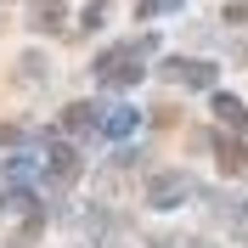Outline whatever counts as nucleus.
Masks as SVG:
<instances>
[{"instance_id":"nucleus-1","label":"nucleus","mask_w":248,"mask_h":248,"mask_svg":"<svg viewBox=\"0 0 248 248\" xmlns=\"http://www.w3.org/2000/svg\"><path fill=\"white\" fill-rule=\"evenodd\" d=\"M153 51V40H141V46H119L108 51V57H96V79L102 85H113V91H124V85H136L147 68H141V57Z\"/></svg>"},{"instance_id":"nucleus-2","label":"nucleus","mask_w":248,"mask_h":248,"mask_svg":"<svg viewBox=\"0 0 248 248\" xmlns=\"http://www.w3.org/2000/svg\"><path fill=\"white\" fill-rule=\"evenodd\" d=\"M181 198H192V181H186L181 170H164V175L147 181V203H153V209H175Z\"/></svg>"},{"instance_id":"nucleus-3","label":"nucleus","mask_w":248,"mask_h":248,"mask_svg":"<svg viewBox=\"0 0 248 248\" xmlns=\"http://www.w3.org/2000/svg\"><path fill=\"white\" fill-rule=\"evenodd\" d=\"M164 79H181V85H198V91H209V85H215V62H186V57H170V62H164Z\"/></svg>"},{"instance_id":"nucleus-4","label":"nucleus","mask_w":248,"mask_h":248,"mask_svg":"<svg viewBox=\"0 0 248 248\" xmlns=\"http://www.w3.org/2000/svg\"><path fill=\"white\" fill-rule=\"evenodd\" d=\"M46 158H51V181H62V186H68V181L79 175V153H74V147H62V141H57Z\"/></svg>"},{"instance_id":"nucleus-5","label":"nucleus","mask_w":248,"mask_h":248,"mask_svg":"<svg viewBox=\"0 0 248 248\" xmlns=\"http://www.w3.org/2000/svg\"><path fill=\"white\" fill-rule=\"evenodd\" d=\"M215 119H220V124H232V130H248V108L237 102V96H226V91L215 96Z\"/></svg>"},{"instance_id":"nucleus-6","label":"nucleus","mask_w":248,"mask_h":248,"mask_svg":"<svg viewBox=\"0 0 248 248\" xmlns=\"http://www.w3.org/2000/svg\"><path fill=\"white\" fill-rule=\"evenodd\" d=\"M215 153H220V170L226 175H243L248 170V153L237 147V141H215Z\"/></svg>"},{"instance_id":"nucleus-7","label":"nucleus","mask_w":248,"mask_h":248,"mask_svg":"<svg viewBox=\"0 0 248 248\" xmlns=\"http://www.w3.org/2000/svg\"><path fill=\"white\" fill-rule=\"evenodd\" d=\"M91 124H96L91 102H68V108H62V130H91Z\"/></svg>"},{"instance_id":"nucleus-8","label":"nucleus","mask_w":248,"mask_h":248,"mask_svg":"<svg viewBox=\"0 0 248 248\" xmlns=\"http://www.w3.org/2000/svg\"><path fill=\"white\" fill-rule=\"evenodd\" d=\"M102 130H108L113 141H124V136H130V130H136V108H113L108 119H102Z\"/></svg>"},{"instance_id":"nucleus-9","label":"nucleus","mask_w":248,"mask_h":248,"mask_svg":"<svg viewBox=\"0 0 248 248\" xmlns=\"http://www.w3.org/2000/svg\"><path fill=\"white\" fill-rule=\"evenodd\" d=\"M108 12H113L108 0H91V6H85V29H102V23H108Z\"/></svg>"}]
</instances>
